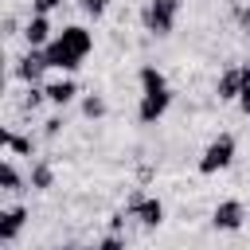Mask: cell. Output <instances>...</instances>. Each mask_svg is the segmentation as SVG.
Returning <instances> with one entry per match:
<instances>
[{"instance_id":"obj_23","label":"cell","mask_w":250,"mask_h":250,"mask_svg":"<svg viewBox=\"0 0 250 250\" xmlns=\"http://www.w3.org/2000/svg\"><path fill=\"white\" fill-rule=\"evenodd\" d=\"M125 223H129L125 207H121V211H113V215H109V234H121V230H125Z\"/></svg>"},{"instance_id":"obj_10","label":"cell","mask_w":250,"mask_h":250,"mask_svg":"<svg viewBox=\"0 0 250 250\" xmlns=\"http://www.w3.org/2000/svg\"><path fill=\"white\" fill-rule=\"evenodd\" d=\"M238 94H242V66L230 62V66H223L219 78H215V98H219V102H238Z\"/></svg>"},{"instance_id":"obj_22","label":"cell","mask_w":250,"mask_h":250,"mask_svg":"<svg viewBox=\"0 0 250 250\" xmlns=\"http://www.w3.org/2000/svg\"><path fill=\"white\" fill-rule=\"evenodd\" d=\"M98 250H125V234H105V238H98Z\"/></svg>"},{"instance_id":"obj_11","label":"cell","mask_w":250,"mask_h":250,"mask_svg":"<svg viewBox=\"0 0 250 250\" xmlns=\"http://www.w3.org/2000/svg\"><path fill=\"white\" fill-rule=\"evenodd\" d=\"M0 145H4V156H27V160H35V137H27V133H16L12 125H4L0 129Z\"/></svg>"},{"instance_id":"obj_1","label":"cell","mask_w":250,"mask_h":250,"mask_svg":"<svg viewBox=\"0 0 250 250\" xmlns=\"http://www.w3.org/2000/svg\"><path fill=\"white\" fill-rule=\"evenodd\" d=\"M90 51H94V31L82 27V23H66V27H59V35L43 47L47 66H51V70H62V74H74V70L90 59Z\"/></svg>"},{"instance_id":"obj_25","label":"cell","mask_w":250,"mask_h":250,"mask_svg":"<svg viewBox=\"0 0 250 250\" xmlns=\"http://www.w3.org/2000/svg\"><path fill=\"white\" fill-rule=\"evenodd\" d=\"M78 250H98V242H94V246H78Z\"/></svg>"},{"instance_id":"obj_2","label":"cell","mask_w":250,"mask_h":250,"mask_svg":"<svg viewBox=\"0 0 250 250\" xmlns=\"http://www.w3.org/2000/svg\"><path fill=\"white\" fill-rule=\"evenodd\" d=\"M234 152H238L234 133H219V137H211V141H207V148H203V152H199V160H195L199 176H219L223 168H230V164H234Z\"/></svg>"},{"instance_id":"obj_4","label":"cell","mask_w":250,"mask_h":250,"mask_svg":"<svg viewBox=\"0 0 250 250\" xmlns=\"http://www.w3.org/2000/svg\"><path fill=\"white\" fill-rule=\"evenodd\" d=\"M125 215L137 219L145 230H156V227L164 223V203H160L156 195H145L141 188H133V191L125 195Z\"/></svg>"},{"instance_id":"obj_14","label":"cell","mask_w":250,"mask_h":250,"mask_svg":"<svg viewBox=\"0 0 250 250\" xmlns=\"http://www.w3.org/2000/svg\"><path fill=\"white\" fill-rule=\"evenodd\" d=\"M137 82H141V94H160V90H168V78H164V70H160L156 62H141V66H137Z\"/></svg>"},{"instance_id":"obj_19","label":"cell","mask_w":250,"mask_h":250,"mask_svg":"<svg viewBox=\"0 0 250 250\" xmlns=\"http://www.w3.org/2000/svg\"><path fill=\"white\" fill-rule=\"evenodd\" d=\"M109 4H113V0H78L82 16H90V20H102V16L109 12Z\"/></svg>"},{"instance_id":"obj_17","label":"cell","mask_w":250,"mask_h":250,"mask_svg":"<svg viewBox=\"0 0 250 250\" xmlns=\"http://www.w3.org/2000/svg\"><path fill=\"white\" fill-rule=\"evenodd\" d=\"M43 102H47V90H43V86H27L23 98H20V109H23V113H35Z\"/></svg>"},{"instance_id":"obj_9","label":"cell","mask_w":250,"mask_h":250,"mask_svg":"<svg viewBox=\"0 0 250 250\" xmlns=\"http://www.w3.org/2000/svg\"><path fill=\"white\" fill-rule=\"evenodd\" d=\"M20 35H23V43H27V47L43 51L59 31L51 27V16H27V23H23V31H20Z\"/></svg>"},{"instance_id":"obj_16","label":"cell","mask_w":250,"mask_h":250,"mask_svg":"<svg viewBox=\"0 0 250 250\" xmlns=\"http://www.w3.org/2000/svg\"><path fill=\"white\" fill-rule=\"evenodd\" d=\"M78 109H82V117H86V121H102V117L109 113V105H105V98H102V94H82V105H78Z\"/></svg>"},{"instance_id":"obj_6","label":"cell","mask_w":250,"mask_h":250,"mask_svg":"<svg viewBox=\"0 0 250 250\" xmlns=\"http://www.w3.org/2000/svg\"><path fill=\"white\" fill-rule=\"evenodd\" d=\"M242 223H246V203L242 199H219L211 207V227L215 230L230 234V230H242Z\"/></svg>"},{"instance_id":"obj_13","label":"cell","mask_w":250,"mask_h":250,"mask_svg":"<svg viewBox=\"0 0 250 250\" xmlns=\"http://www.w3.org/2000/svg\"><path fill=\"white\" fill-rule=\"evenodd\" d=\"M27 184H31V191H51L55 188V164L47 156H35L27 168Z\"/></svg>"},{"instance_id":"obj_3","label":"cell","mask_w":250,"mask_h":250,"mask_svg":"<svg viewBox=\"0 0 250 250\" xmlns=\"http://www.w3.org/2000/svg\"><path fill=\"white\" fill-rule=\"evenodd\" d=\"M176 20H180V0H145L141 8V23L156 39H168L176 31Z\"/></svg>"},{"instance_id":"obj_21","label":"cell","mask_w":250,"mask_h":250,"mask_svg":"<svg viewBox=\"0 0 250 250\" xmlns=\"http://www.w3.org/2000/svg\"><path fill=\"white\" fill-rule=\"evenodd\" d=\"M55 8H62V0H31V16H51Z\"/></svg>"},{"instance_id":"obj_12","label":"cell","mask_w":250,"mask_h":250,"mask_svg":"<svg viewBox=\"0 0 250 250\" xmlns=\"http://www.w3.org/2000/svg\"><path fill=\"white\" fill-rule=\"evenodd\" d=\"M43 90H47V102H51V105H59V109H66V105L78 98V82H74L70 74L55 78V82H43Z\"/></svg>"},{"instance_id":"obj_15","label":"cell","mask_w":250,"mask_h":250,"mask_svg":"<svg viewBox=\"0 0 250 250\" xmlns=\"http://www.w3.org/2000/svg\"><path fill=\"white\" fill-rule=\"evenodd\" d=\"M0 184H4V191H8V195H16V191L31 188V184H27V176L16 168V160H12V156H4V164H0Z\"/></svg>"},{"instance_id":"obj_7","label":"cell","mask_w":250,"mask_h":250,"mask_svg":"<svg viewBox=\"0 0 250 250\" xmlns=\"http://www.w3.org/2000/svg\"><path fill=\"white\" fill-rule=\"evenodd\" d=\"M31 223V211L23 207V203H16V207H4L0 211V242L4 246H12L20 234H23V227Z\"/></svg>"},{"instance_id":"obj_20","label":"cell","mask_w":250,"mask_h":250,"mask_svg":"<svg viewBox=\"0 0 250 250\" xmlns=\"http://www.w3.org/2000/svg\"><path fill=\"white\" fill-rule=\"evenodd\" d=\"M62 129H66V121H62V113H55V117H47V121H43V137H47V141H55V137H59Z\"/></svg>"},{"instance_id":"obj_8","label":"cell","mask_w":250,"mask_h":250,"mask_svg":"<svg viewBox=\"0 0 250 250\" xmlns=\"http://www.w3.org/2000/svg\"><path fill=\"white\" fill-rule=\"evenodd\" d=\"M168 105H172V90L141 94V102H137V121H141V125H156V121L168 113Z\"/></svg>"},{"instance_id":"obj_5","label":"cell","mask_w":250,"mask_h":250,"mask_svg":"<svg viewBox=\"0 0 250 250\" xmlns=\"http://www.w3.org/2000/svg\"><path fill=\"white\" fill-rule=\"evenodd\" d=\"M51 66H47V55L43 51H35V47H27L20 59H16V66H12V74L23 82V86H43V74H47Z\"/></svg>"},{"instance_id":"obj_18","label":"cell","mask_w":250,"mask_h":250,"mask_svg":"<svg viewBox=\"0 0 250 250\" xmlns=\"http://www.w3.org/2000/svg\"><path fill=\"white\" fill-rule=\"evenodd\" d=\"M238 66H242V94H238V102H234V105H238V113H242V117H250V59H246V62H238Z\"/></svg>"},{"instance_id":"obj_24","label":"cell","mask_w":250,"mask_h":250,"mask_svg":"<svg viewBox=\"0 0 250 250\" xmlns=\"http://www.w3.org/2000/svg\"><path fill=\"white\" fill-rule=\"evenodd\" d=\"M16 27H20V23H16V16H8V20H4V35H16Z\"/></svg>"}]
</instances>
